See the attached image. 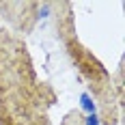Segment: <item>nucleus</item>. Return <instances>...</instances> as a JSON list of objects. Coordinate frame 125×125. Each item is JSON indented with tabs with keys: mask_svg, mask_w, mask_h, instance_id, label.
<instances>
[{
	"mask_svg": "<svg viewBox=\"0 0 125 125\" xmlns=\"http://www.w3.org/2000/svg\"><path fill=\"white\" fill-rule=\"evenodd\" d=\"M80 104H82V108H84L88 114H95V104H93V99H91V95H88V93H82Z\"/></svg>",
	"mask_w": 125,
	"mask_h": 125,
	"instance_id": "obj_1",
	"label": "nucleus"
},
{
	"mask_svg": "<svg viewBox=\"0 0 125 125\" xmlns=\"http://www.w3.org/2000/svg\"><path fill=\"white\" fill-rule=\"evenodd\" d=\"M84 121H86V125H99V116L97 114H88Z\"/></svg>",
	"mask_w": 125,
	"mask_h": 125,
	"instance_id": "obj_2",
	"label": "nucleus"
}]
</instances>
